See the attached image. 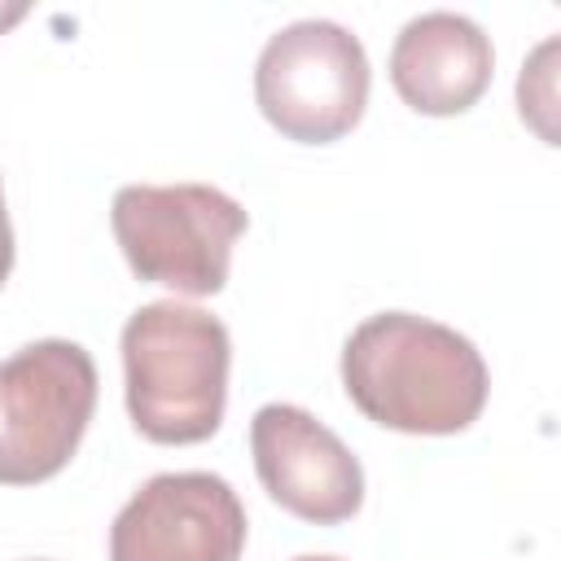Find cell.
Wrapping results in <instances>:
<instances>
[{"mask_svg":"<svg viewBox=\"0 0 561 561\" xmlns=\"http://www.w3.org/2000/svg\"><path fill=\"white\" fill-rule=\"evenodd\" d=\"M26 561H48V557H26Z\"/></svg>","mask_w":561,"mask_h":561,"instance_id":"4fadbf2b","label":"cell"},{"mask_svg":"<svg viewBox=\"0 0 561 561\" xmlns=\"http://www.w3.org/2000/svg\"><path fill=\"white\" fill-rule=\"evenodd\" d=\"M9 272H13V224L4 210V193H0V285L9 280Z\"/></svg>","mask_w":561,"mask_h":561,"instance_id":"30bf717a","label":"cell"},{"mask_svg":"<svg viewBox=\"0 0 561 561\" xmlns=\"http://www.w3.org/2000/svg\"><path fill=\"white\" fill-rule=\"evenodd\" d=\"M18 18H26V4H4V9H0V31L13 26Z\"/></svg>","mask_w":561,"mask_h":561,"instance_id":"8fae6325","label":"cell"},{"mask_svg":"<svg viewBox=\"0 0 561 561\" xmlns=\"http://www.w3.org/2000/svg\"><path fill=\"white\" fill-rule=\"evenodd\" d=\"M245 508L219 473H153L110 526V561H241Z\"/></svg>","mask_w":561,"mask_h":561,"instance_id":"8992f818","label":"cell"},{"mask_svg":"<svg viewBox=\"0 0 561 561\" xmlns=\"http://www.w3.org/2000/svg\"><path fill=\"white\" fill-rule=\"evenodd\" d=\"M368 53L359 35L329 18L280 26L254 61V101L263 118L298 145L342 140L368 105Z\"/></svg>","mask_w":561,"mask_h":561,"instance_id":"5b68a950","label":"cell"},{"mask_svg":"<svg viewBox=\"0 0 561 561\" xmlns=\"http://www.w3.org/2000/svg\"><path fill=\"white\" fill-rule=\"evenodd\" d=\"M110 224L140 280L210 298L228 285L232 245L250 219L237 197L210 184H127L114 193Z\"/></svg>","mask_w":561,"mask_h":561,"instance_id":"3957f363","label":"cell"},{"mask_svg":"<svg viewBox=\"0 0 561 561\" xmlns=\"http://www.w3.org/2000/svg\"><path fill=\"white\" fill-rule=\"evenodd\" d=\"M552 53H557L552 39L539 44L535 57L522 66V79H517V105H522V118H526L548 145H557V131H552V123H548V114H552V105H557V96H552Z\"/></svg>","mask_w":561,"mask_h":561,"instance_id":"9c48e42d","label":"cell"},{"mask_svg":"<svg viewBox=\"0 0 561 561\" xmlns=\"http://www.w3.org/2000/svg\"><path fill=\"white\" fill-rule=\"evenodd\" d=\"M342 386L351 403L386 430L460 434L478 421L491 377L465 333L412 311H381L351 329Z\"/></svg>","mask_w":561,"mask_h":561,"instance_id":"6da1fadb","label":"cell"},{"mask_svg":"<svg viewBox=\"0 0 561 561\" xmlns=\"http://www.w3.org/2000/svg\"><path fill=\"white\" fill-rule=\"evenodd\" d=\"M250 451L263 491L285 513L316 526H337L359 513L364 469L355 451L307 408L263 403L250 421Z\"/></svg>","mask_w":561,"mask_h":561,"instance_id":"52a82bcc","label":"cell"},{"mask_svg":"<svg viewBox=\"0 0 561 561\" xmlns=\"http://www.w3.org/2000/svg\"><path fill=\"white\" fill-rule=\"evenodd\" d=\"M232 337L219 316L188 302H149L123 324V390L149 443H206L228 408Z\"/></svg>","mask_w":561,"mask_h":561,"instance_id":"7a4b0ae2","label":"cell"},{"mask_svg":"<svg viewBox=\"0 0 561 561\" xmlns=\"http://www.w3.org/2000/svg\"><path fill=\"white\" fill-rule=\"evenodd\" d=\"M96 412V364L79 342L39 337L0 359V482L35 486L79 451Z\"/></svg>","mask_w":561,"mask_h":561,"instance_id":"277c9868","label":"cell"},{"mask_svg":"<svg viewBox=\"0 0 561 561\" xmlns=\"http://www.w3.org/2000/svg\"><path fill=\"white\" fill-rule=\"evenodd\" d=\"M495 75V53L482 26L465 13H421L390 48V83L416 114L451 118L465 114Z\"/></svg>","mask_w":561,"mask_h":561,"instance_id":"ba28073f","label":"cell"},{"mask_svg":"<svg viewBox=\"0 0 561 561\" xmlns=\"http://www.w3.org/2000/svg\"><path fill=\"white\" fill-rule=\"evenodd\" d=\"M294 561H342V557H294Z\"/></svg>","mask_w":561,"mask_h":561,"instance_id":"7c38bea8","label":"cell"}]
</instances>
